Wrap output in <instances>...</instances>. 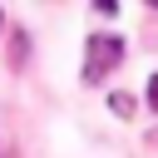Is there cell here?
<instances>
[{"instance_id":"cell-3","label":"cell","mask_w":158,"mask_h":158,"mask_svg":"<svg viewBox=\"0 0 158 158\" xmlns=\"http://www.w3.org/2000/svg\"><path fill=\"white\" fill-rule=\"evenodd\" d=\"M148 109H153V114H158V74H153V79H148Z\"/></svg>"},{"instance_id":"cell-2","label":"cell","mask_w":158,"mask_h":158,"mask_svg":"<svg viewBox=\"0 0 158 158\" xmlns=\"http://www.w3.org/2000/svg\"><path fill=\"white\" fill-rule=\"evenodd\" d=\"M109 109H114L118 118H128V114H133V99H128V94H109Z\"/></svg>"},{"instance_id":"cell-1","label":"cell","mask_w":158,"mask_h":158,"mask_svg":"<svg viewBox=\"0 0 158 158\" xmlns=\"http://www.w3.org/2000/svg\"><path fill=\"white\" fill-rule=\"evenodd\" d=\"M118 59H123V40H118V35H89V49H84V84H99Z\"/></svg>"},{"instance_id":"cell-4","label":"cell","mask_w":158,"mask_h":158,"mask_svg":"<svg viewBox=\"0 0 158 158\" xmlns=\"http://www.w3.org/2000/svg\"><path fill=\"white\" fill-rule=\"evenodd\" d=\"M0 30H5V10H0Z\"/></svg>"}]
</instances>
